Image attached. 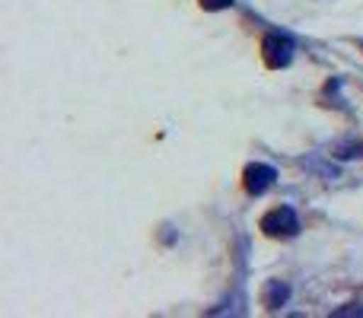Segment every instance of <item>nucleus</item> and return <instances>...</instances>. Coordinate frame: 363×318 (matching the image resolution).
Listing matches in <instances>:
<instances>
[{"instance_id": "nucleus-6", "label": "nucleus", "mask_w": 363, "mask_h": 318, "mask_svg": "<svg viewBox=\"0 0 363 318\" xmlns=\"http://www.w3.org/2000/svg\"><path fill=\"white\" fill-rule=\"evenodd\" d=\"M201 4V10H207V13H220V10H230L236 0H198Z\"/></svg>"}, {"instance_id": "nucleus-5", "label": "nucleus", "mask_w": 363, "mask_h": 318, "mask_svg": "<svg viewBox=\"0 0 363 318\" xmlns=\"http://www.w3.org/2000/svg\"><path fill=\"white\" fill-rule=\"evenodd\" d=\"M335 159H363V144L360 140H341V144L332 147Z\"/></svg>"}, {"instance_id": "nucleus-4", "label": "nucleus", "mask_w": 363, "mask_h": 318, "mask_svg": "<svg viewBox=\"0 0 363 318\" xmlns=\"http://www.w3.org/2000/svg\"><path fill=\"white\" fill-rule=\"evenodd\" d=\"M287 300H290V287H287V283H281V280H268V283H264L262 302L271 309V312H274V309H281Z\"/></svg>"}, {"instance_id": "nucleus-1", "label": "nucleus", "mask_w": 363, "mask_h": 318, "mask_svg": "<svg viewBox=\"0 0 363 318\" xmlns=\"http://www.w3.org/2000/svg\"><path fill=\"white\" fill-rule=\"evenodd\" d=\"M258 229L271 239H294V236H300V217H296L294 207L281 204V207H274V210L264 213L262 223H258Z\"/></svg>"}, {"instance_id": "nucleus-2", "label": "nucleus", "mask_w": 363, "mask_h": 318, "mask_svg": "<svg viewBox=\"0 0 363 318\" xmlns=\"http://www.w3.org/2000/svg\"><path fill=\"white\" fill-rule=\"evenodd\" d=\"M294 38L287 35V32H268V35L262 38V57L264 64H268L271 70H281V67H290V61H294Z\"/></svg>"}, {"instance_id": "nucleus-3", "label": "nucleus", "mask_w": 363, "mask_h": 318, "mask_svg": "<svg viewBox=\"0 0 363 318\" xmlns=\"http://www.w3.org/2000/svg\"><path fill=\"white\" fill-rule=\"evenodd\" d=\"M277 181V169L268 166V162H249L242 172V188L249 194H255V198H262L268 188H274Z\"/></svg>"}, {"instance_id": "nucleus-7", "label": "nucleus", "mask_w": 363, "mask_h": 318, "mask_svg": "<svg viewBox=\"0 0 363 318\" xmlns=\"http://www.w3.org/2000/svg\"><path fill=\"white\" fill-rule=\"evenodd\" d=\"M335 315H363V309H335Z\"/></svg>"}]
</instances>
